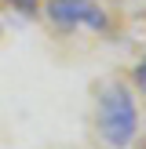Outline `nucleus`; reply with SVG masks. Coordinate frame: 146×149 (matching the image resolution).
Wrapping results in <instances>:
<instances>
[{"label": "nucleus", "instance_id": "4", "mask_svg": "<svg viewBox=\"0 0 146 149\" xmlns=\"http://www.w3.org/2000/svg\"><path fill=\"white\" fill-rule=\"evenodd\" d=\"M135 84H139V91H146V55H142V62L135 65Z\"/></svg>", "mask_w": 146, "mask_h": 149}, {"label": "nucleus", "instance_id": "1", "mask_svg": "<svg viewBox=\"0 0 146 149\" xmlns=\"http://www.w3.org/2000/svg\"><path fill=\"white\" fill-rule=\"evenodd\" d=\"M99 135L113 149L131 146V138L139 135V109L124 84H110L99 95Z\"/></svg>", "mask_w": 146, "mask_h": 149}, {"label": "nucleus", "instance_id": "3", "mask_svg": "<svg viewBox=\"0 0 146 149\" xmlns=\"http://www.w3.org/2000/svg\"><path fill=\"white\" fill-rule=\"evenodd\" d=\"M7 4H15L18 11H26V15H33L36 7H40V0H7Z\"/></svg>", "mask_w": 146, "mask_h": 149}, {"label": "nucleus", "instance_id": "2", "mask_svg": "<svg viewBox=\"0 0 146 149\" xmlns=\"http://www.w3.org/2000/svg\"><path fill=\"white\" fill-rule=\"evenodd\" d=\"M48 18L62 29H106V15L95 0H51Z\"/></svg>", "mask_w": 146, "mask_h": 149}]
</instances>
